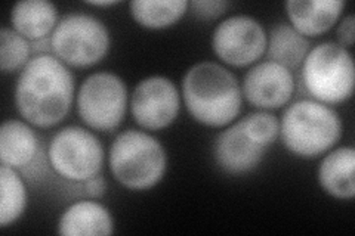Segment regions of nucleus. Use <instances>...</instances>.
<instances>
[{"label":"nucleus","mask_w":355,"mask_h":236,"mask_svg":"<svg viewBox=\"0 0 355 236\" xmlns=\"http://www.w3.org/2000/svg\"><path fill=\"white\" fill-rule=\"evenodd\" d=\"M74 98V78L53 55L31 58L21 70L15 87V105L30 125L49 129L67 117Z\"/></svg>","instance_id":"nucleus-1"},{"label":"nucleus","mask_w":355,"mask_h":236,"mask_svg":"<svg viewBox=\"0 0 355 236\" xmlns=\"http://www.w3.org/2000/svg\"><path fill=\"white\" fill-rule=\"evenodd\" d=\"M182 96L191 117L209 127H225L240 114L237 77L216 62H198L184 75Z\"/></svg>","instance_id":"nucleus-2"},{"label":"nucleus","mask_w":355,"mask_h":236,"mask_svg":"<svg viewBox=\"0 0 355 236\" xmlns=\"http://www.w3.org/2000/svg\"><path fill=\"white\" fill-rule=\"evenodd\" d=\"M340 136L342 122L336 111L313 99L292 104L280 122V138L286 148L302 158H315L330 151Z\"/></svg>","instance_id":"nucleus-3"},{"label":"nucleus","mask_w":355,"mask_h":236,"mask_svg":"<svg viewBox=\"0 0 355 236\" xmlns=\"http://www.w3.org/2000/svg\"><path fill=\"white\" fill-rule=\"evenodd\" d=\"M280 134L270 112H253L222 131L215 140V160L222 170L243 174L257 168Z\"/></svg>","instance_id":"nucleus-4"},{"label":"nucleus","mask_w":355,"mask_h":236,"mask_svg":"<svg viewBox=\"0 0 355 236\" xmlns=\"http://www.w3.org/2000/svg\"><path fill=\"white\" fill-rule=\"evenodd\" d=\"M110 170L130 190H147L157 185L168 167L162 143L141 130L120 133L110 148Z\"/></svg>","instance_id":"nucleus-5"},{"label":"nucleus","mask_w":355,"mask_h":236,"mask_svg":"<svg viewBox=\"0 0 355 236\" xmlns=\"http://www.w3.org/2000/svg\"><path fill=\"white\" fill-rule=\"evenodd\" d=\"M354 61L347 48L335 42L320 43L302 64L306 92L321 104H340L354 92Z\"/></svg>","instance_id":"nucleus-6"},{"label":"nucleus","mask_w":355,"mask_h":236,"mask_svg":"<svg viewBox=\"0 0 355 236\" xmlns=\"http://www.w3.org/2000/svg\"><path fill=\"white\" fill-rule=\"evenodd\" d=\"M52 53L65 65L86 69L101 61L110 49V31L101 21L86 14L65 15L55 27Z\"/></svg>","instance_id":"nucleus-7"},{"label":"nucleus","mask_w":355,"mask_h":236,"mask_svg":"<svg viewBox=\"0 0 355 236\" xmlns=\"http://www.w3.org/2000/svg\"><path fill=\"white\" fill-rule=\"evenodd\" d=\"M48 158L55 173L70 182L83 183L101 172L104 148L94 133L69 126L52 138Z\"/></svg>","instance_id":"nucleus-8"},{"label":"nucleus","mask_w":355,"mask_h":236,"mask_svg":"<svg viewBox=\"0 0 355 236\" xmlns=\"http://www.w3.org/2000/svg\"><path fill=\"white\" fill-rule=\"evenodd\" d=\"M128 89L113 73L89 75L77 93V111L86 126L98 131H113L126 116Z\"/></svg>","instance_id":"nucleus-9"},{"label":"nucleus","mask_w":355,"mask_h":236,"mask_svg":"<svg viewBox=\"0 0 355 236\" xmlns=\"http://www.w3.org/2000/svg\"><path fill=\"white\" fill-rule=\"evenodd\" d=\"M268 36L261 22L248 15L230 17L215 28L212 48L220 61L231 66H248L261 60Z\"/></svg>","instance_id":"nucleus-10"},{"label":"nucleus","mask_w":355,"mask_h":236,"mask_svg":"<svg viewBox=\"0 0 355 236\" xmlns=\"http://www.w3.org/2000/svg\"><path fill=\"white\" fill-rule=\"evenodd\" d=\"M181 96L175 83L162 75L148 77L133 89L130 111L142 129L169 127L180 114Z\"/></svg>","instance_id":"nucleus-11"},{"label":"nucleus","mask_w":355,"mask_h":236,"mask_svg":"<svg viewBox=\"0 0 355 236\" xmlns=\"http://www.w3.org/2000/svg\"><path fill=\"white\" fill-rule=\"evenodd\" d=\"M295 92L292 71L272 61L259 62L244 75L241 93L254 108L275 109L284 107Z\"/></svg>","instance_id":"nucleus-12"},{"label":"nucleus","mask_w":355,"mask_h":236,"mask_svg":"<svg viewBox=\"0 0 355 236\" xmlns=\"http://www.w3.org/2000/svg\"><path fill=\"white\" fill-rule=\"evenodd\" d=\"M39 139L19 120H8L0 129V161L17 172H27L40 156Z\"/></svg>","instance_id":"nucleus-13"},{"label":"nucleus","mask_w":355,"mask_h":236,"mask_svg":"<svg viewBox=\"0 0 355 236\" xmlns=\"http://www.w3.org/2000/svg\"><path fill=\"white\" fill-rule=\"evenodd\" d=\"M345 2L339 0H291L286 10L292 27L302 36L324 35L339 19Z\"/></svg>","instance_id":"nucleus-14"},{"label":"nucleus","mask_w":355,"mask_h":236,"mask_svg":"<svg viewBox=\"0 0 355 236\" xmlns=\"http://www.w3.org/2000/svg\"><path fill=\"white\" fill-rule=\"evenodd\" d=\"M114 221L110 211L95 201H80L67 208L58 223V233L65 236L113 235Z\"/></svg>","instance_id":"nucleus-15"},{"label":"nucleus","mask_w":355,"mask_h":236,"mask_svg":"<svg viewBox=\"0 0 355 236\" xmlns=\"http://www.w3.org/2000/svg\"><path fill=\"white\" fill-rule=\"evenodd\" d=\"M355 151L342 146L324 156L318 168V182L324 192L339 199H352L355 195Z\"/></svg>","instance_id":"nucleus-16"},{"label":"nucleus","mask_w":355,"mask_h":236,"mask_svg":"<svg viewBox=\"0 0 355 236\" xmlns=\"http://www.w3.org/2000/svg\"><path fill=\"white\" fill-rule=\"evenodd\" d=\"M14 30L28 42L52 36L58 24V12L48 0H22L10 12Z\"/></svg>","instance_id":"nucleus-17"},{"label":"nucleus","mask_w":355,"mask_h":236,"mask_svg":"<svg viewBox=\"0 0 355 236\" xmlns=\"http://www.w3.org/2000/svg\"><path fill=\"white\" fill-rule=\"evenodd\" d=\"M309 51V40L305 36L297 33L292 26L279 24L270 31L265 53L268 56V61L293 71L302 66Z\"/></svg>","instance_id":"nucleus-18"},{"label":"nucleus","mask_w":355,"mask_h":236,"mask_svg":"<svg viewBox=\"0 0 355 236\" xmlns=\"http://www.w3.org/2000/svg\"><path fill=\"white\" fill-rule=\"evenodd\" d=\"M188 5L185 0H135L130 3V12L139 26L160 30L180 21Z\"/></svg>","instance_id":"nucleus-19"},{"label":"nucleus","mask_w":355,"mask_h":236,"mask_svg":"<svg viewBox=\"0 0 355 236\" xmlns=\"http://www.w3.org/2000/svg\"><path fill=\"white\" fill-rule=\"evenodd\" d=\"M27 206V189L17 170L0 167V226L15 223Z\"/></svg>","instance_id":"nucleus-20"},{"label":"nucleus","mask_w":355,"mask_h":236,"mask_svg":"<svg viewBox=\"0 0 355 236\" xmlns=\"http://www.w3.org/2000/svg\"><path fill=\"white\" fill-rule=\"evenodd\" d=\"M31 44L14 28L0 30V69L5 74L24 69L30 61Z\"/></svg>","instance_id":"nucleus-21"},{"label":"nucleus","mask_w":355,"mask_h":236,"mask_svg":"<svg viewBox=\"0 0 355 236\" xmlns=\"http://www.w3.org/2000/svg\"><path fill=\"white\" fill-rule=\"evenodd\" d=\"M193 10V15L197 19L210 21L220 17L231 6L230 2H220V0H194L188 5Z\"/></svg>","instance_id":"nucleus-22"},{"label":"nucleus","mask_w":355,"mask_h":236,"mask_svg":"<svg viewBox=\"0 0 355 236\" xmlns=\"http://www.w3.org/2000/svg\"><path fill=\"white\" fill-rule=\"evenodd\" d=\"M354 15H348L340 21L339 28H338V40L339 44L343 48H352L354 44V39H355V33H354Z\"/></svg>","instance_id":"nucleus-23"},{"label":"nucleus","mask_w":355,"mask_h":236,"mask_svg":"<svg viewBox=\"0 0 355 236\" xmlns=\"http://www.w3.org/2000/svg\"><path fill=\"white\" fill-rule=\"evenodd\" d=\"M83 186H85L86 194L92 198H101L107 190L105 179L101 174L87 179L86 182H83Z\"/></svg>","instance_id":"nucleus-24"},{"label":"nucleus","mask_w":355,"mask_h":236,"mask_svg":"<svg viewBox=\"0 0 355 236\" xmlns=\"http://www.w3.org/2000/svg\"><path fill=\"white\" fill-rule=\"evenodd\" d=\"M30 44H31V53H35L36 56H39V55H49V52H52L51 36L39 39V40H35V42H31Z\"/></svg>","instance_id":"nucleus-25"},{"label":"nucleus","mask_w":355,"mask_h":236,"mask_svg":"<svg viewBox=\"0 0 355 236\" xmlns=\"http://www.w3.org/2000/svg\"><path fill=\"white\" fill-rule=\"evenodd\" d=\"M89 5H94V6H113V5H117L116 0H107V2H87Z\"/></svg>","instance_id":"nucleus-26"}]
</instances>
